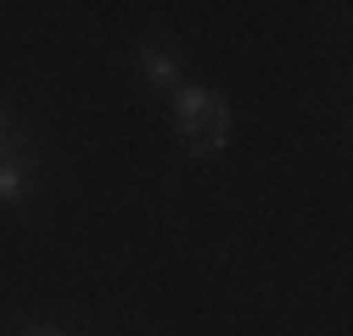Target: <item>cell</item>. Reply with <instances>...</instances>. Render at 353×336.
<instances>
[{
    "label": "cell",
    "instance_id": "6da1fadb",
    "mask_svg": "<svg viewBox=\"0 0 353 336\" xmlns=\"http://www.w3.org/2000/svg\"><path fill=\"white\" fill-rule=\"evenodd\" d=\"M174 123H180V140L191 157H219L230 140V107L213 90H196V84L174 90Z\"/></svg>",
    "mask_w": 353,
    "mask_h": 336
},
{
    "label": "cell",
    "instance_id": "7a4b0ae2",
    "mask_svg": "<svg viewBox=\"0 0 353 336\" xmlns=\"http://www.w3.org/2000/svg\"><path fill=\"white\" fill-rule=\"evenodd\" d=\"M141 62H146V73H152L157 84H174V62H168L163 45H141Z\"/></svg>",
    "mask_w": 353,
    "mask_h": 336
},
{
    "label": "cell",
    "instance_id": "3957f363",
    "mask_svg": "<svg viewBox=\"0 0 353 336\" xmlns=\"http://www.w3.org/2000/svg\"><path fill=\"white\" fill-rule=\"evenodd\" d=\"M12 196H23V168L6 157V146H0V202H12Z\"/></svg>",
    "mask_w": 353,
    "mask_h": 336
},
{
    "label": "cell",
    "instance_id": "277c9868",
    "mask_svg": "<svg viewBox=\"0 0 353 336\" xmlns=\"http://www.w3.org/2000/svg\"><path fill=\"white\" fill-rule=\"evenodd\" d=\"M6 135H12V118H6V107H0V146H6Z\"/></svg>",
    "mask_w": 353,
    "mask_h": 336
},
{
    "label": "cell",
    "instance_id": "5b68a950",
    "mask_svg": "<svg viewBox=\"0 0 353 336\" xmlns=\"http://www.w3.org/2000/svg\"><path fill=\"white\" fill-rule=\"evenodd\" d=\"M23 336H62V330H23Z\"/></svg>",
    "mask_w": 353,
    "mask_h": 336
}]
</instances>
